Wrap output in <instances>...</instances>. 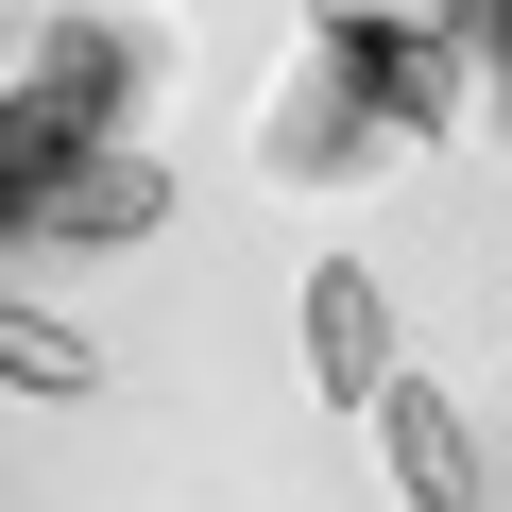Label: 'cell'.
I'll use <instances>...</instances> for the list:
<instances>
[{"instance_id": "2", "label": "cell", "mask_w": 512, "mask_h": 512, "mask_svg": "<svg viewBox=\"0 0 512 512\" xmlns=\"http://www.w3.org/2000/svg\"><path fill=\"white\" fill-rule=\"evenodd\" d=\"M256 154H274L291 188H342V171H376V154H393V120H376V86H359L342 52L308 35V69H291L274 103H256Z\"/></svg>"}, {"instance_id": "8", "label": "cell", "mask_w": 512, "mask_h": 512, "mask_svg": "<svg viewBox=\"0 0 512 512\" xmlns=\"http://www.w3.org/2000/svg\"><path fill=\"white\" fill-rule=\"evenodd\" d=\"M478 35H495V69H512V18H478Z\"/></svg>"}, {"instance_id": "4", "label": "cell", "mask_w": 512, "mask_h": 512, "mask_svg": "<svg viewBox=\"0 0 512 512\" xmlns=\"http://www.w3.org/2000/svg\"><path fill=\"white\" fill-rule=\"evenodd\" d=\"M291 308H308V376H325V410L376 427L393 376H410V359H393V291L359 274V256H308V291H291Z\"/></svg>"}, {"instance_id": "6", "label": "cell", "mask_w": 512, "mask_h": 512, "mask_svg": "<svg viewBox=\"0 0 512 512\" xmlns=\"http://www.w3.org/2000/svg\"><path fill=\"white\" fill-rule=\"evenodd\" d=\"M376 461H393V495H410V512H478V444H461L444 376H393V410H376Z\"/></svg>"}, {"instance_id": "7", "label": "cell", "mask_w": 512, "mask_h": 512, "mask_svg": "<svg viewBox=\"0 0 512 512\" xmlns=\"http://www.w3.org/2000/svg\"><path fill=\"white\" fill-rule=\"evenodd\" d=\"M0 376H18V393H52V410H69V393H86L103 359H86V342H69L52 308H0Z\"/></svg>"}, {"instance_id": "1", "label": "cell", "mask_w": 512, "mask_h": 512, "mask_svg": "<svg viewBox=\"0 0 512 512\" xmlns=\"http://www.w3.org/2000/svg\"><path fill=\"white\" fill-rule=\"evenodd\" d=\"M137 69H154V52H137L120 18H35V69H18V103H0V222L52 205L69 171H103V154H120L103 120L137 103Z\"/></svg>"}, {"instance_id": "3", "label": "cell", "mask_w": 512, "mask_h": 512, "mask_svg": "<svg viewBox=\"0 0 512 512\" xmlns=\"http://www.w3.org/2000/svg\"><path fill=\"white\" fill-rule=\"evenodd\" d=\"M461 35H478V18H325V52L376 86V120H393L410 154L461 120Z\"/></svg>"}, {"instance_id": "5", "label": "cell", "mask_w": 512, "mask_h": 512, "mask_svg": "<svg viewBox=\"0 0 512 512\" xmlns=\"http://www.w3.org/2000/svg\"><path fill=\"white\" fill-rule=\"evenodd\" d=\"M154 222H171V171H154L137 137H120L103 171H69L52 205H18V239H35V256H86V239H154Z\"/></svg>"}]
</instances>
